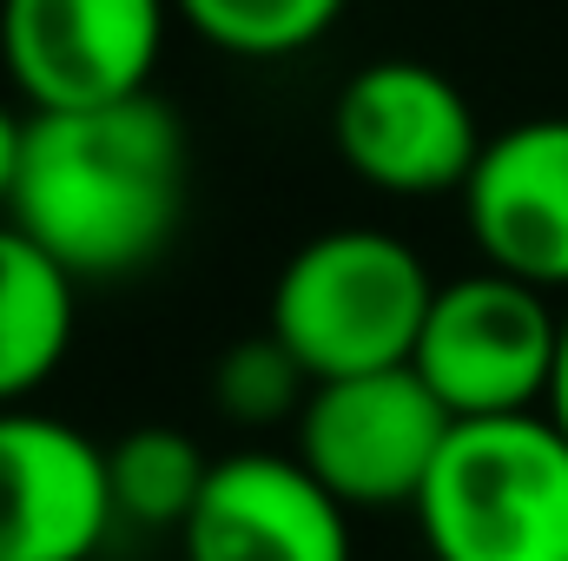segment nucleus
Returning a JSON list of instances; mask_svg holds the SVG:
<instances>
[{
	"label": "nucleus",
	"mask_w": 568,
	"mask_h": 561,
	"mask_svg": "<svg viewBox=\"0 0 568 561\" xmlns=\"http://www.w3.org/2000/svg\"><path fill=\"white\" fill-rule=\"evenodd\" d=\"M192 152L159 93L27 113V159L7 218L73 278H126L185 225Z\"/></svg>",
	"instance_id": "nucleus-1"
},
{
	"label": "nucleus",
	"mask_w": 568,
	"mask_h": 561,
	"mask_svg": "<svg viewBox=\"0 0 568 561\" xmlns=\"http://www.w3.org/2000/svg\"><path fill=\"white\" fill-rule=\"evenodd\" d=\"M429 297L436 278L397 232L337 225L284 258L265 330L311 370V384L397 370L417 357Z\"/></svg>",
	"instance_id": "nucleus-2"
},
{
	"label": "nucleus",
	"mask_w": 568,
	"mask_h": 561,
	"mask_svg": "<svg viewBox=\"0 0 568 561\" xmlns=\"http://www.w3.org/2000/svg\"><path fill=\"white\" fill-rule=\"evenodd\" d=\"M410 516L429 561H568V436L549 410L456 422Z\"/></svg>",
	"instance_id": "nucleus-3"
},
{
	"label": "nucleus",
	"mask_w": 568,
	"mask_h": 561,
	"mask_svg": "<svg viewBox=\"0 0 568 561\" xmlns=\"http://www.w3.org/2000/svg\"><path fill=\"white\" fill-rule=\"evenodd\" d=\"M568 310L549 304L542 284H523L496 265L436 284L410 370L443 397L456 422L549 410L562 364Z\"/></svg>",
	"instance_id": "nucleus-4"
},
{
	"label": "nucleus",
	"mask_w": 568,
	"mask_h": 561,
	"mask_svg": "<svg viewBox=\"0 0 568 561\" xmlns=\"http://www.w3.org/2000/svg\"><path fill=\"white\" fill-rule=\"evenodd\" d=\"M297 462L344 509H417L456 417L410 364L331 377L297 410Z\"/></svg>",
	"instance_id": "nucleus-5"
},
{
	"label": "nucleus",
	"mask_w": 568,
	"mask_h": 561,
	"mask_svg": "<svg viewBox=\"0 0 568 561\" xmlns=\"http://www.w3.org/2000/svg\"><path fill=\"white\" fill-rule=\"evenodd\" d=\"M172 0H0V67L27 113L152 93Z\"/></svg>",
	"instance_id": "nucleus-6"
},
{
	"label": "nucleus",
	"mask_w": 568,
	"mask_h": 561,
	"mask_svg": "<svg viewBox=\"0 0 568 561\" xmlns=\"http://www.w3.org/2000/svg\"><path fill=\"white\" fill-rule=\"evenodd\" d=\"M337 159L397 198L463 192L489 133L476 126L463 86L424 60H371L344 80L331 106Z\"/></svg>",
	"instance_id": "nucleus-7"
},
{
	"label": "nucleus",
	"mask_w": 568,
	"mask_h": 561,
	"mask_svg": "<svg viewBox=\"0 0 568 561\" xmlns=\"http://www.w3.org/2000/svg\"><path fill=\"white\" fill-rule=\"evenodd\" d=\"M113 522L106 449L47 410L0 404V561H93Z\"/></svg>",
	"instance_id": "nucleus-8"
},
{
	"label": "nucleus",
	"mask_w": 568,
	"mask_h": 561,
	"mask_svg": "<svg viewBox=\"0 0 568 561\" xmlns=\"http://www.w3.org/2000/svg\"><path fill=\"white\" fill-rule=\"evenodd\" d=\"M185 561H351V509L272 449L219 456L179 529Z\"/></svg>",
	"instance_id": "nucleus-9"
},
{
	"label": "nucleus",
	"mask_w": 568,
	"mask_h": 561,
	"mask_svg": "<svg viewBox=\"0 0 568 561\" xmlns=\"http://www.w3.org/2000/svg\"><path fill=\"white\" fill-rule=\"evenodd\" d=\"M463 218L483 265L542 284L549 297L568 290V113L503 126L483 145L463 185Z\"/></svg>",
	"instance_id": "nucleus-10"
},
{
	"label": "nucleus",
	"mask_w": 568,
	"mask_h": 561,
	"mask_svg": "<svg viewBox=\"0 0 568 561\" xmlns=\"http://www.w3.org/2000/svg\"><path fill=\"white\" fill-rule=\"evenodd\" d=\"M73 290L53 252L0 218V404H27L73 350Z\"/></svg>",
	"instance_id": "nucleus-11"
},
{
	"label": "nucleus",
	"mask_w": 568,
	"mask_h": 561,
	"mask_svg": "<svg viewBox=\"0 0 568 561\" xmlns=\"http://www.w3.org/2000/svg\"><path fill=\"white\" fill-rule=\"evenodd\" d=\"M106 476H113L120 522H133V529H172L179 536L185 516L205 496L212 462L199 456V442L185 429L145 422V429H126L120 442H106Z\"/></svg>",
	"instance_id": "nucleus-12"
},
{
	"label": "nucleus",
	"mask_w": 568,
	"mask_h": 561,
	"mask_svg": "<svg viewBox=\"0 0 568 561\" xmlns=\"http://www.w3.org/2000/svg\"><path fill=\"white\" fill-rule=\"evenodd\" d=\"M179 20L219 47V53H239V60H284V53H304L317 47L344 0H172Z\"/></svg>",
	"instance_id": "nucleus-13"
},
{
	"label": "nucleus",
	"mask_w": 568,
	"mask_h": 561,
	"mask_svg": "<svg viewBox=\"0 0 568 561\" xmlns=\"http://www.w3.org/2000/svg\"><path fill=\"white\" fill-rule=\"evenodd\" d=\"M212 390H219L225 417H239V422H284V417L297 422L304 397H311L317 384H311V370L284 350L272 330H258V337H245V344H232V350L219 357Z\"/></svg>",
	"instance_id": "nucleus-14"
},
{
	"label": "nucleus",
	"mask_w": 568,
	"mask_h": 561,
	"mask_svg": "<svg viewBox=\"0 0 568 561\" xmlns=\"http://www.w3.org/2000/svg\"><path fill=\"white\" fill-rule=\"evenodd\" d=\"M20 159H27V106L0 100V218H7L13 185H20Z\"/></svg>",
	"instance_id": "nucleus-15"
},
{
	"label": "nucleus",
	"mask_w": 568,
	"mask_h": 561,
	"mask_svg": "<svg viewBox=\"0 0 568 561\" xmlns=\"http://www.w3.org/2000/svg\"><path fill=\"white\" fill-rule=\"evenodd\" d=\"M549 417L568 436V324H562V364H556V390H549Z\"/></svg>",
	"instance_id": "nucleus-16"
}]
</instances>
